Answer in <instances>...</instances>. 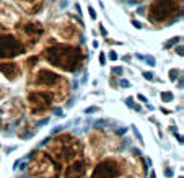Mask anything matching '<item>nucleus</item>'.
Here are the masks:
<instances>
[{
  "instance_id": "f257e3e1",
  "label": "nucleus",
  "mask_w": 184,
  "mask_h": 178,
  "mask_svg": "<svg viewBox=\"0 0 184 178\" xmlns=\"http://www.w3.org/2000/svg\"><path fill=\"white\" fill-rule=\"evenodd\" d=\"M42 56L52 67L64 72H78L86 60L85 51L70 43H59L46 47Z\"/></svg>"
},
{
  "instance_id": "f03ea898",
  "label": "nucleus",
  "mask_w": 184,
  "mask_h": 178,
  "mask_svg": "<svg viewBox=\"0 0 184 178\" xmlns=\"http://www.w3.org/2000/svg\"><path fill=\"white\" fill-rule=\"evenodd\" d=\"M46 152L59 165H67L72 160L83 157V144L77 136L62 132V134L54 136L46 144Z\"/></svg>"
},
{
  "instance_id": "7ed1b4c3",
  "label": "nucleus",
  "mask_w": 184,
  "mask_h": 178,
  "mask_svg": "<svg viewBox=\"0 0 184 178\" xmlns=\"http://www.w3.org/2000/svg\"><path fill=\"white\" fill-rule=\"evenodd\" d=\"M31 85H34V88H39V90H47L54 95L55 103L62 102V100L67 98L69 95V82L65 79L54 72L52 69H47V67H41L33 74L30 80Z\"/></svg>"
},
{
  "instance_id": "20e7f679",
  "label": "nucleus",
  "mask_w": 184,
  "mask_h": 178,
  "mask_svg": "<svg viewBox=\"0 0 184 178\" xmlns=\"http://www.w3.org/2000/svg\"><path fill=\"white\" fill-rule=\"evenodd\" d=\"M61 168L52 157L46 150H34L28 162V178H59L61 176Z\"/></svg>"
},
{
  "instance_id": "39448f33",
  "label": "nucleus",
  "mask_w": 184,
  "mask_h": 178,
  "mask_svg": "<svg viewBox=\"0 0 184 178\" xmlns=\"http://www.w3.org/2000/svg\"><path fill=\"white\" fill-rule=\"evenodd\" d=\"M182 0H153L148 7L147 17L151 23L166 25L181 15Z\"/></svg>"
},
{
  "instance_id": "423d86ee",
  "label": "nucleus",
  "mask_w": 184,
  "mask_h": 178,
  "mask_svg": "<svg viewBox=\"0 0 184 178\" xmlns=\"http://www.w3.org/2000/svg\"><path fill=\"white\" fill-rule=\"evenodd\" d=\"M126 173V160L124 157L109 155L98 160L93 165L90 178H121Z\"/></svg>"
},
{
  "instance_id": "0eeeda50",
  "label": "nucleus",
  "mask_w": 184,
  "mask_h": 178,
  "mask_svg": "<svg viewBox=\"0 0 184 178\" xmlns=\"http://www.w3.org/2000/svg\"><path fill=\"white\" fill-rule=\"evenodd\" d=\"M25 103L28 106V111L33 116H44L47 111L52 110L55 100L54 95L47 90H39V88H34V90H30L26 93Z\"/></svg>"
},
{
  "instance_id": "6e6552de",
  "label": "nucleus",
  "mask_w": 184,
  "mask_h": 178,
  "mask_svg": "<svg viewBox=\"0 0 184 178\" xmlns=\"http://www.w3.org/2000/svg\"><path fill=\"white\" fill-rule=\"evenodd\" d=\"M49 30L57 39L64 43H70L80 36V23H75V20L70 15H62L51 23Z\"/></svg>"
},
{
  "instance_id": "1a4fd4ad",
  "label": "nucleus",
  "mask_w": 184,
  "mask_h": 178,
  "mask_svg": "<svg viewBox=\"0 0 184 178\" xmlns=\"http://www.w3.org/2000/svg\"><path fill=\"white\" fill-rule=\"evenodd\" d=\"M17 36L25 46V49H33V47L41 41L44 34V26L39 21H21L20 20L17 25Z\"/></svg>"
},
{
  "instance_id": "9d476101",
  "label": "nucleus",
  "mask_w": 184,
  "mask_h": 178,
  "mask_svg": "<svg viewBox=\"0 0 184 178\" xmlns=\"http://www.w3.org/2000/svg\"><path fill=\"white\" fill-rule=\"evenodd\" d=\"M23 102L20 98H10L8 102H5L0 106V132L3 131L7 126L17 124L23 119Z\"/></svg>"
},
{
  "instance_id": "9b49d317",
  "label": "nucleus",
  "mask_w": 184,
  "mask_h": 178,
  "mask_svg": "<svg viewBox=\"0 0 184 178\" xmlns=\"http://www.w3.org/2000/svg\"><path fill=\"white\" fill-rule=\"evenodd\" d=\"M25 46L13 33H0V60L18 57L25 52Z\"/></svg>"
},
{
  "instance_id": "f8f14e48",
  "label": "nucleus",
  "mask_w": 184,
  "mask_h": 178,
  "mask_svg": "<svg viewBox=\"0 0 184 178\" xmlns=\"http://www.w3.org/2000/svg\"><path fill=\"white\" fill-rule=\"evenodd\" d=\"M108 147V137L104 134V131H96L90 132L88 136V142H86V150H88V157L86 159H101L106 152Z\"/></svg>"
},
{
  "instance_id": "ddd939ff",
  "label": "nucleus",
  "mask_w": 184,
  "mask_h": 178,
  "mask_svg": "<svg viewBox=\"0 0 184 178\" xmlns=\"http://www.w3.org/2000/svg\"><path fill=\"white\" fill-rule=\"evenodd\" d=\"M126 160V173L130 178H145L147 175V165L142 159V154L130 152L124 157Z\"/></svg>"
},
{
  "instance_id": "4468645a",
  "label": "nucleus",
  "mask_w": 184,
  "mask_h": 178,
  "mask_svg": "<svg viewBox=\"0 0 184 178\" xmlns=\"http://www.w3.org/2000/svg\"><path fill=\"white\" fill-rule=\"evenodd\" d=\"M90 162L91 160L86 157H78V159L72 160L62 170V178H85L88 168H90Z\"/></svg>"
},
{
  "instance_id": "2eb2a0df",
  "label": "nucleus",
  "mask_w": 184,
  "mask_h": 178,
  "mask_svg": "<svg viewBox=\"0 0 184 178\" xmlns=\"http://www.w3.org/2000/svg\"><path fill=\"white\" fill-rule=\"evenodd\" d=\"M20 20H21V17H20L13 8H10L8 5L0 2V30L10 28V26H17Z\"/></svg>"
},
{
  "instance_id": "dca6fc26",
  "label": "nucleus",
  "mask_w": 184,
  "mask_h": 178,
  "mask_svg": "<svg viewBox=\"0 0 184 178\" xmlns=\"http://www.w3.org/2000/svg\"><path fill=\"white\" fill-rule=\"evenodd\" d=\"M0 72L5 77L7 80H17L20 75H21V67L17 62H8V60H0Z\"/></svg>"
},
{
  "instance_id": "f3484780",
  "label": "nucleus",
  "mask_w": 184,
  "mask_h": 178,
  "mask_svg": "<svg viewBox=\"0 0 184 178\" xmlns=\"http://www.w3.org/2000/svg\"><path fill=\"white\" fill-rule=\"evenodd\" d=\"M44 2H46V0H15V3H17L20 8L23 11H26V13H30V15L39 13L44 7Z\"/></svg>"
},
{
  "instance_id": "a211bd4d",
  "label": "nucleus",
  "mask_w": 184,
  "mask_h": 178,
  "mask_svg": "<svg viewBox=\"0 0 184 178\" xmlns=\"http://www.w3.org/2000/svg\"><path fill=\"white\" fill-rule=\"evenodd\" d=\"M18 137H21V139H30L33 134H36V126L34 124H31L28 119L21 121V124L18 126Z\"/></svg>"
},
{
  "instance_id": "6ab92c4d",
  "label": "nucleus",
  "mask_w": 184,
  "mask_h": 178,
  "mask_svg": "<svg viewBox=\"0 0 184 178\" xmlns=\"http://www.w3.org/2000/svg\"><path fill=\"white\" fill-rule=\"evenodd\" d=\"M160 96H161V100H163V102H166V103L168 102H173V98H174V95L171 93V92H163Z\"/></svg>"
},
{
  "instance_id": "aec40b11",
  "label": "nucleus",
  "mask_w": 184,
  "mask_h": 178,
  "mask_svg": "<svg viewBox=\"0 0 184 178\" xmlns=\"http://www.w3.org/2000/svg\"><path fill=\"white\" fill-rule=\"evenodd\" d=\"M179 75H181V72H179L178 69H171L170 70V79L173 80V82H176V79H178Z\"/></svg>"
},
{
  "instance_id": "412c9836",
  "label": "nucleus",
  "mask_w": 184,
  "mask_h": 178,
  "mask_svg": "<svg viewBox=\"0 0 184 178\" xmlns=\"http://www.w3.org/2000/svg\"><path fill=\"white\" fill-rule=\"evenodd\" d=\"M122 67H113V70H111V74H116V75H122Z\"/></svg>"
},
{
  "instance_id": "4be33fe9",
  "label": "nucleus",
  "mask_w": 184,
  "mask_h": 178,
  "mask_svg": "<svg viewBox=\"0 0 184 178\" xmlns=\"http://www.w3.org/2000/svg\"><path fill=\"white\" fill-rule=\"evenodd\" d=\"M163 173H165V176H168V178L173 176V170H171V168H165V170H163Z\"/></svg>"
},
{
  "instance_id": "5701e85b",
  "label": "nucleus",
  "mask_w": 184,
  "mask_h": 178,
  "mask_svg": "<svg viewBox=\"0 0 184 178\" xmlns=\"http://www.w3.org/2000/svg\"><path fill=\"white\" fill-rule=\"evenodd\" d=\"M104 62H106V56L103 54V52H99V64H101V66H104Z\"/></svg>"
},
{
  "instance_id": "b1692460",
  "label": "nucleus",
  "mask_w": 184,
  "mask_h": 178,
  "mask_svg": "<svg viewBox=\"0 0 184 178\" xmlns=\"http://www.w3.org/2000/svg\"><path fill=\"white\" fill-rule=\"evenodd\" d=\"M143 77H145L147 80H153V74H151V72H143Z\"/></svg>"
},
{
  "instance_id": "393cba45",
  "label": "nucleus",
  "mask_w": 184,
  "mask_h": 178,
  "mask_svg": "<svg viewBox=\"0 0 184 178\" xmlns=\"http://www.w3.org/2000/svg\"><path fill=\"white\" fill-rule=\"evenodd\" d=\"M109 59H111V60H116V59H117V52H116V51H111V52H109Z\"/></svg>"
},
{
  "instance_id": "a878e982",
  "label": "nucleus",
  "mask_w": 184,
  "mask_h": 178,
  "mask_svg": "<svg viewBox=\"0 0 184 178\" xmlns=\"http://www.w3.org/2000/svg\"><path fill=\"white\" fill-rule=\"evenodd\" d=\"M88 11H90V17H91V18H93V20H96V11H95L93 8H91V7L88 8Z\"/></svg>"
},
{
  "instance_id": "bb28decb",
  "label": "nucleus",
  "mask_w": 184,
  "mask_h": 178,
  "mask_svg": "<svg viewBox=\"0 0 184 178\" xmlns=\"http://www.w3.org/2000/svg\"><path fill=\"white\" fill-rule=\"evenodd\" d=\"M95 111H98V108H96V106H93V108H88V110H85L86 115H90V113H95Z\"/></svg>"
},
{
  "instance_id": "cd10ccee",
  "label": "nucleus",
  "mask_w": 184,
  "mask_h": 178,
  "mask_svg": "<svg viewBox=\"0 0 184 178\" xmlns=\"http://www.w3.org/2000/svg\"><path fill=\"white\" fill-rule=\"evenodd\" d=\"M178 41H179V39H178V38H174V39H171V41H170V43H166V44H165V47H170V46H171V44H174V43H178Z\"/></svg>"
},
{
  "instance_id": "c85d7f7f",
  "label": "nucleus",
  "mask_w": 184,
  "mask_h": 178,
  "mask_svg": "<svg viewBox=\"0 0 184 178\" xmlns=\"http://www.w3.org/2000/svg\"><path fill=\"white\" fill-rule=\"evenodd\" d=\"M99 31H101L103 36H108V33H106V30H104V26H103V25H99Z\"/></svg>"
},
{
  "instance_id": "c756f323",
  "label": "nucleus",
  "mask_w": 184,
  "mask_h": 178,
  "mask_svg": "<svg viewBox=\"0 0 184 178\" xmlns=\"http://www.w3.org/2000/svg\"><path fill=\"white\" fill-rule=\"evenodd\" d=\"M137 98L140 100V102H143V103H147V98H145V96H143V95H137Z\"/></svg>"
},
{
  "instance_id": "7c9ffc66",
  "label": "nucleus",
  "mask_w": 184,
  "mask_h": 178,
  "mask_svg": "<svg viewBox=\"0 0 184 178\" xmlns=\"http://www.w3.org/2000/svg\"><path fill=\"white\" fill-rule=\"evenodd\" d=\"M121 85H122V87H129V82H127V80H121Z\"/></svg>"
},
{
  "instance_id": "2f4dec72",
  "label": "nucleus",
  "mask_w": 184,
  "mask_h": 178,
  "mask_svg": "<svg viewBox=\"0 0 184 178\" xmlns=\"http://www.w3.org/2000/svg\"><path fill=\"white\" fill-rule=\"evenodd\" d=\"M176 52H178L179 56H182V47H181V46H179V47H176Z\"/></svg>"
},
{
  "instance_id": "473e14b6",
  "label": "nucleus",
  "mask_w": 184,
  "mask_h": 178,
  "mask_svg": "<svg viewBox=\"0 0 184 178\" xmlns=\"http://www.w3.org/2000/svg\"><path fill=\"white\" fill-rule=\"evenodd\" d=\"M132 25H134L135 28H140V26H142L140 23H139V21H135V20H134V21H132Z\"/></svg>"
},
{
  "instance_id": "72a5a7b5",
  "label": "nucleus",
  "mask_w": 184,
  "mask_h": 178,
  "mask_svg": "<svg viewBox=\"0 0 184 178\" xmlns=\"http://www.w3.org/2000/svg\"><path fill=\"white\" fill-rule=\"evenodd\" d=\"M161 113H165V115H170L171 111H170V110H165V108H161Z\"/></svg>"
}]
</instances>
